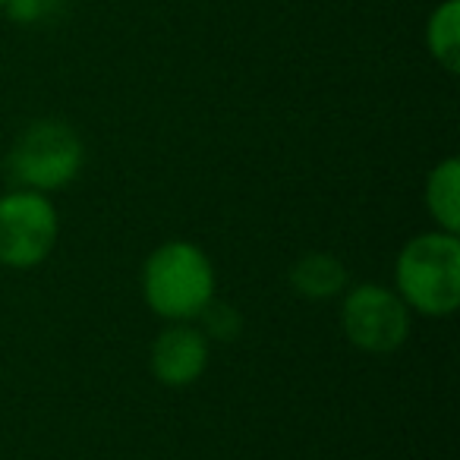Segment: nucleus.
I'll return each mask as SVG.
<instances>
[{
	"instance_id": "1",
	"label": "nucleus",
	"mask_w": 460,
	"mask_h": 460,
	"mask_svg": "<svg viewBox=\"0 0 460 460\" xmlns=\"http://www.w3.org/2000/svg\"><path fill=\"white\" fill-rule=\"evenodd\" d=\"M142 300L164 322H196L217 300L211 256L192 240H167L142 262Z\"/></svg>"
},
{
	"instance_id": "2",
	"label": "nucleus",
	"mask_w": 460,
	"mask_h": 460,
	"mask_svg": "<svg viewBox=\"0 0 460 460\" xmlns=\"http://www.w3.org/2000/svg\"><path fill=\"white\" fill-rule=\"evenodd\" d=\"M394 290L422 319H451L460 306V237L447 230H422L394 259Z\"/></svg>"
},
{
	"instance_id": "3",
	"label": "nucleus",
	"mask_w": 460,
	"mask_h": 460,
	"mask_svg": "<svg viewBox=\"0 0 460 460\" xmlns=\"http://www.w3.org/2000/svg\"><path fill=\"white\" fill-rule=\"evenodd\" d=\"M85 167V142L66 120L41 117L20 129L7 155V173L13 186L54 196L76 183Z\"/></svg>"
},
{
	"instance_id": "4",
	"label": "nucleus",
	"mask_w": 460,
	"mask_h": 460,
	"mask_svg": "<svg viewBox=\"0 0 460 460\" xmlns=\"http://www.w3.org/2000/svg\"><path fill=\"white\" fill-rule=\"evenodd\" d=\"M60 240V215L51 196L35 190H7L0 196V265L32 271L51 259Z\"/></svg>"
},
{
	"instance_id": "5",
	"label": "nucleus",
	"mask_w": 460,
	"mask_h": 460,
	"mask_svg": "<svg viewBox=\"0 0 460 460\" xmlns=\"http://www.w3.org/2000/svg\"><path fill=\"white\" fill-rule=\"evenodd\" d=\"M341 328L357 350L385 357L407 344L413 332V313L394 288L363 281L341 294Z\"/></svg>"
},
{
	"instance_id": "6",
	"label": "nucleus",
	"mask_w": 460,
	"mask_h": 460,
	"mask_svg": "<svg viewBox=\"0 0 460 460\" xmlns=\"http://www.w3.org/2000/svg\"><path fill=\"white\" fill-rule=\"evenodd\" d=\"M211 344L196 322H167L152 341L148 369L164 388H190L208 369Z\"/></svg>"
},
{
	"instance_id": "7",
	"label": "nucleus",
	"mask_w": 460,
	"mask_h": 460,
	"mask_svg": "<svg viewBox=\"0 0 460 460\" xmlns=\"http://www.w3.org/2000/svg\"><path fill=\"white\" fill-rule=\"evenodd\" d=\"M290 288L303 300H334L350 288L347 269L332 252H306L290 265Z\"/></svg>"
},
{
	"instance_id": "8",
	"label": "nucleus",
	"mask_w": 460,
	"mask_h": 460,
	"mask_svg": "<svg viewBox=\"0 0 460 460\" xmlns=\"http://www.w3.org/2000/svg\"><path fill=\"white\" fill-rule=\"evenodd\" d=\"M422 202L432 224L447 234L460 230V161L441 158L422 183Z\"/></svg>"
},
{
	"instance_id": "9",
	"label": "nucleus",
	"mask_w": 460,
	"mask_h": 460,
	"mask_svg": "<svg viewBox=\"0 0 460 460\" xmlns=\"http://www.w3.org/2000/svg\"><path fill=\"white\" fill-rule=\"evenodd\" d=\"M426 51L451 76L460 70V0H441L429 13Z\"/></svg>"
},
{
	"instance_id": "10",
	"label": "nucleus",
	"mask_w": 460,
	"mask_h": 460,
	"mask_svg": "<svg viewBox=\"0 0 460 460\" xmlns=\"http://www.w3.org/2000/svg\"><path fill=\"white\" fill-rule=\"evenodd\" d=\"M196 322H202L199 328L205 332V338L234 341L240 334V315H237V309L224 306V303H217V300H211L208 309H205V313L199 315Z\"/></svg>"
},
{
	"instance_id": "11",
	"label": "nucleus",
	"mask_w": 460,
	"mask_h": 460,
	"mask_svg": "<svg viewBox=\"0 0 460 460\" xmlns=\"http://www.w3.org/2000/svg\"><path fill=\"white\" fill-rule=\"evenodd\" d=\"M7 4H10V0H0V10H7Z\"/></svg>"
}]
</instances>
